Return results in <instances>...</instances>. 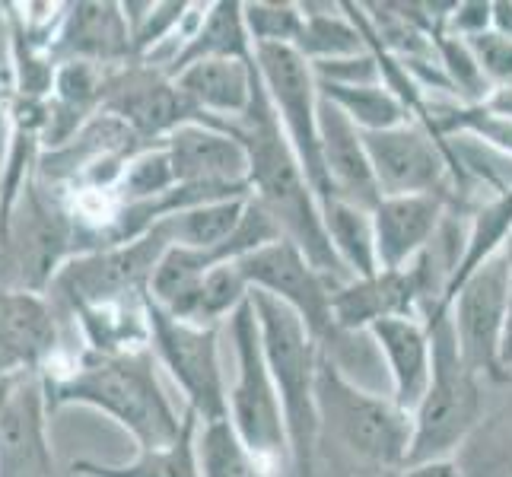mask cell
Returning a JSON list of instances; mask_svg holds the SVG:
<instances>
[{
  "label": "cell",
  "mask_w": 512,
  "mask_h": 477,
  "mask_svg": "<svg viewBox=\"0 0 512 477\" xmlns=\"http://www.w3.org/2000/svg\"><path fill=\"white\" fill-rule=\"evenodd\" d=\"M48 411L83 404L125 427L137 449L169 446L182 433L185 411L172 408L153 369V353H80L67 369L42 373Z\"/></svg>",
  "instance_id": "obj_2"
},
{
  "label": "cell",
  "mask_w": 512,
  "mask_h": 477,
  "mask_svg": "<svg viewBox=\"0 0 512 477\" xmlns=\"http://www.w3.org/2000/svg\"><path fill=\"white\" fill-rule=\"evenodd\" d=\"M322 207V229L331 245L334 258L341 261L350 280L373 277L376 268V239H373V217L369 210H360L344 201H319Z\"/></svg>",
  "instance_id": "obj_25"
},
{
  "label": "cell",
  "mask_w": 512,
  "mask_h": 477,
  "mask_svg": "<svg viewBox=\"0 0 512 477\" xmlns=\"http://www.w3.org/2000/svg\"><path fill=\"white\" fill-rule=\"evenodd\" d=\"M150 353H156L175 385L185 392V408L201 423L226 417V376L220 357V328L179 322L147 299Z\"/></svg>",
  "instance_id": "obj_9"
},
{
  "label": "cell",
  "mask_w": 512,
  "mask_h": 477,
  "mask_svg": "<svg viewBox=\"0 0 512 477\" xmlns=\"http://www.w3.org/2000/svg\"><path fill=\"white\" fill-rule=\"evenodd\" d=\"M376 268L401 271L433 242L443 201L439 194H408V198H382L373 210Z\"/></svg>",
  "instance_id": "obj_20"
},
{
  "label": "cell",
  "mask_w": 512,
  "mask_h": 477,
  "mask_svg": "<svg viewBox=\"0 0 512 477\" xmlns=\"http://www.w3.org/2000/svg\"><path fill=\"white\" fill-rule=\"evenodd\" d=\"M42 373L4 379L0 395V477H55Z\"/></svg>",
  "instance_id": "obj_14"
},
{
  "label": "cell",
  "mask_w": 512,
  "mask_h": 477,
  "mask_svg": "<svg viewBox=\"0 0 512 477\" xmlns=\"http://www.w3.org/2000/svg\"><path fill=\"white\" fill-rule=\"evenodd\" d=\"M204 58H252V42L242 23V4L236 0H220V4H207L198 29L188 35L179 55L163 70V77H175L185 64L204 61Z\"/></svg>",
  "instance_id": "obj_24"
},
{
  "label": "cell",
  "mask_w": 512,
  "mask_h": 477,
  "mask_svg": "<svg viewBox=\"0 0 512 477\" xmlns=\"http://www.w3.org/2000/svg\"><path fill=\"white\" fill-rule=\"evenodd\" d=\"M449 26L458 32L455 39H471V35H481L490 29V4H455L449 13Z\"/></svg>",
  "instance_id": "obj_36"
},
{
  "label": "cell",
  "mask_w": 512,
  "mask_h": 477,
  "mask_svg": "<svg viewBox=\"0 0 512 477\" xmlns=\"http://www.w3.org/2000/svg\"><path fill=\"white\" fill-rule=\"evenodd\" d=\"M233 347V382L226 385V420L258 462L274 471L290 465L287 427L277 388L261 353V334L252 303H245L220 328Z\"/></svg>",
  "instance_id": "obj_5"
},
{
  "label": "cell",
  "mask_w": 512,
  "mask_h": 477,
  "mask_svg": "<svg viewBox=\"0 0 512 477\" xmlns=\"http://www.w3.org/2000/svg\"><path fill=\"white\" fill-rule=\"evenodd\" d=\"M169 245L172 239L166 233V226L156 223L137 239L74 255L55 274L45 293H51L48 296L51 303H61L67 312L147 296V284L153 277L156 261L163 258Z\"/></svg>",
  "instance_id": "obj_7"
},
{
  "label": "cell",
  "mask_w": 512,
  "mask_h": 477,
  "mask_svg": "<svg viewBox=\"0 0 512 477\" xmlns=\"http://www.w3.org/2000/svg\"><path fill=\"white\" fill-rule=\"evenodd\" d=\"M169 188H175L169 156H166L163 144H153V147H140L128 159L115 194H118L121 207H134V204H147L153 198H160V194H166Z\"/></svg>",
  "instance_id": "obj_31"
},
{
  "label": "cell",
  "mask_w": 512,
  "mask_h": 477,
  "mask_svg": "<svg viewBox=\"0 0 512 477\" xmlns=\"http://www.w3.org/2000/svg\"><path fill=\"white\" fill-rule=\"evenodd\" d=\"M245 299H249V284L242 280L236 261H220L204 274V284L198 293V306H194L191 325L220 328L229 315H233Z\"/></svg>",
  "instance_id": "obj_32"
},
{
  "label": "cell",
  "mask_w": 512,
  "mask_h": 477,
  "mask_svg": "<svg viewBox=\"0 0 512 477\" xmlns=\"http://www.w3.org/2000/svg\"><path fill=\"white\" fill-rule=\"evenodd\" d=\"M198 471L201 477H271L226 417L198 423Z\"/></svg>",
  "instance_id": "obj_30"
},
{
  "label": "cell",
  "mask_w": 512,
  "mask_h": 477,
  "mask_svg": "<svg viewBox=\"0 0 512 477\" xmlns=\"http://www.w3.org/2000/svg\"><path fill=\"white\" fill-rule=\"evenodd\" d=\"M506 255H509V309H506V328L500 344V369H512V242L506 245Z\"/></svg>",
  "instance_id": "obj_37"
},
{
  "label": "cell",
  "mask_w": 512,
  "mask_h": 477,
  "mask_svg": "<svg viewBox=\"0 0 512 477\" xmlns=\"http://www.w3.org/2000/svg\"><path fill=\"white\" fill-rule=\"evenodd\" d=\"M242 23H245V32H249L252 48H258V45L293 48L299 29H303V7L299 4H271V0L242 4Z\"/></svg>",
  "instance_id": "obj_33"
},
{
  "label": "cell",
  "mask_w": 512,
  "mask_h": 477,
  "mask_svg": "<svg viewBox=\"0 0 512 477\" xmlns=\"http://www.w3.org/2000/svg\"><path fill=\"white\" fill-rule=\"evenodd\" d=\"M51 58L61 61H90L112 67L134 58L131 32L121 4H74L61 16V26L51 42Z\"/></svg>",
  "instance_id": "obj_21"
},
{
  "label": "cell",
  "mask_w": 512,
  "mask_h": 477,
  "mask_svg": "<svg viewBox=\"0 0 512 477\" xmlns=\"http://www.w3.org/2000/svg\"><path fill=\"white\" fill-rule=\"evenodd\" d=\"M404 477H465V474H462V468L452 465L446 458V462H427V465L404 468Z\"/></svg>",
  "instance_id": "obj_38"
},
{
  "label": "cell",
  "mask_w": 512,
  "mask_h": 477,
  "mask_svg": "<svg viewBox=\"0 0 512 477\" xmlns=\"http://www.w3.org/2000/svg\"><path fill=\"white\" fill-rule=\"evenodd\" d=\"M509 242H512V239H509Z\"/></svg>",
  "instance_id": "obj_40"
},
{
  "label": "cell",
  "mask_w": 512,
  "mask_h": 477,
  "mask_svg": "<svg viewBox=\"0 0 512 477\" xmlns=\"http://www.w3.org/2000/svg\"><path fill=\"white\" fill-rule=\"evenodd\" d=\"M509 239H512V191L497 194V198L474 214V223L468 229V242H465L462 255L455 258V268H452V277L443 290V303H439V309H449L455 290L462 287L487 258L503 252L509 245Z\"/></svg>",
  "instance_id": "obj_26"
},
{
  "label": "cell",
  "mask_w": 512,
  "mask_h": 477,
  "mask_svg": "<svg viewBox=\"0 0 512 477\" xmlns=\"http://www.w3.org/2000/svg\"><path fill=\"white\" fill-rule=\"evenodd\" d=\"M223 128L239 140L245 156H249V198L261 204L264 214L280 229V236L290 239L306 255V261L328 280L331 290L344 287L350 277L325 239L319 198H315L303 166H299L293 147L277 125L261 80L255 86L249 112L236 121H226Z\"/></svg>",
  "instance_id": "obj_1"
},
{
  "label": "cell",
  "mask_w": 512,
  "mask_h": 477,
  "mask_svg": "<svg viewBox=\"0 0 512 477\" xmlns=\"http://www.w3.org/2000/svg\"><path fill=\"white\" fill-rule=\"evenodd\" d=\"M423 299L430 303V312L439 306L427 249L401 271H379L373 277L347 280L344 287L331 290V328L369 331L385 318H417L414 312Z\"/></svg>",
  "instance_id": "obj_12"
},
{
  "label": "cell",
  "mask_w": 512,
  "mask_h": 477,
  "mask_svg": "<svg viewBox=\"0 0 512 477\" xmlns=\"http://www.w3.org/2000/svg\"><path fill=\"white\" fill-rule=\"evenodd\" d=\"M198 417L185 408L182 433L169 446L160 449H137L131 462L121 465H99V462H77V477H201L198 471Z\"/></svg>",
  "instance_id": "obj_23"
},
{
  "label": "cell",
  "mask_w": 512,
  "mask_h": 477,
  "mask_svg": "<svg viewBox=\"0 0 512 477\" xmlns=\"http://www.w3.org/2000/svg\"><path fill=\"white\" fill-rule=\"evenodd\" d=\"M172 83L201 118L226 125V121H236L249 112L258 70L252 58H204L185 64L172 77Z\"/></svg>",
  "instance_id": "obj_19"
},
{
  "label": "cell",
  "mask_w": 512,
  "mask_h": 477,
  "mask_svg": "<svg viewBox=\"0 0 512 477\" xmlns=\"http://www.w3.org/2000/svg\"><path fill=\"white\" fill-rule=\"evenodd\" d=\"M315 411H319V436L325 423H331V433L341 439L344 449L363 462L404 468L411 446V414H404L392 398L363 392L347 382L325 357H319V373H315Z\"/></svg>",
  "instance_id": "obj_6"
},
{
  "label": "cell",
  "mask_w": 512,
  "mask_h": 477,
  "mask_svg": "<svg viewBox=\"0 0 512 477\" xmlns=\"http://www.w3.org/2000/svg\"><path fill=\"white\" fill-rule=\"evenodd\" d=\"M160 144L169 156L175 185L249 191V156L223 128V121L220 125L191 121V125L175 128Z\"/></svg>",
  "instance_id": "obj_16"
},
{
  "label": "cell",
  "mask_w": 512,
  "mask_h": 477,
  "mask_svg": "<svg viewBox=\"0 0 512 477\" xmlns=\"http://www.w3.org/2000/svg\"><path fill=\"white\" fill-rule=\"evenodd\" d=\"M468 51L478 70L484 74L487 83H503V86H512V39L500 32H481V35H471L465 39Z\"/></svg>",
  "instance_id": "obj_35"
},
{
  "label": "cell",
  "mask_w": 512,
  "mask_h": 477,
  "mask_svg": "<svg viewBox=\"0 0 512 477\" xmlns=\"http://www.w3.org/2000/svg\"><path fill=\"white\" fill-rule=\"evenodd\" d=\"M245 201H249V194L207 201V204L182 210V214L166 217L163 226H166L172 245H188V249H220V245L236 233Z\"/></svg>",
  "instance_id": "obj_29"
},
{
  "label": "cell",
  "mask_w": 512,
  "mask_h": 477,
  "mask_svg": "<svg viewBox=\"0 0 512 477\" xmlns=\"http://www.w3.org/2000/svg\"><path fill=\"white\" fill-rule=\"evenodd\" d=\"M436 48H439V67H443V77L449 86H455V93H462L468 99H484L487 93V80L474 64L471 51L465 39H455V35H436Z\"/></svg>",
  "instance_id": "obj_34"
},
{
  "label": "cell",
  "mask_w": 512,
  "mask_h": 477,
  "mask_svg": "<svg viewBox=\"0 0 512 477\" xmlns=\"http://www.w3.org/2000/svg\"><path fill=\"white\" fill-rule=\"evenodd\" d=\"M427 331H430L433 369H430L427 392H423L417 411L411 414V446H408V458H404V468L446 462L465 443L481 417L478 376L458 357L449 309L430 312Z\"/></svg>",
  "instance_id": "obj_4"
},
{
  "label": "cell",
  "mask_w": 512,
  "mask_h": 477,
  "mask_svg": "<svg viewBox=\"0 0 512 477\" xmlns=\"http://www.w3.org/2000/svg\"><path fill=\"white\" fill-rule=\"evenodd\" d=\"M249 290L268 293L306 322L315 341H325L331 328V284L312 268L290 239H274L236 261Z\"/></svg>",
  "instance_id": "obj_11"
},
{
  "label": "cell",
  "mask_w": 512,
  "mask_h": 477,
  "mask_svg": "<svg viewBox=\"0 0 512 477\" xmlns=\"http://www.w3.org/2000/svg\"><path fill=\"white\" fill-rule=\"evenodd\" d=\"M58 350V312L45 293L0 284V379L42 373Z\"/></svg>",
  "instance_id": "obj_17"
},
{
  "label": "cell",
  "mask_w": 512,
  "mask_h": 477,
  "mask_svg": "<svg viewBox=\"0 0 512 477\" xmlns=\"http://www.w3.org/2000/svg\"><path fill=\"white\" fill-rule=\"evenodd\" d=\"M319 86V96L328 99L331 105L350 118V125L360 134H376L388 131L398 125H408L411 109L404 105L385 83L376 86H328V83H315Z\"/></svg>",
  "instance_id": "obj_28"
},
{
  "label": "cell",
  "mask_w": 512,
  "mask_h": 477,
  "mask_svg": "<svg viewBox=\"0 0 512 477\" xmlns=\"http://www.w3.org/2000/svg\"><path fill=\"white\" fill-rule=\"evenodd\" d=\"M319 153L328 182V198L353 204L360 210H373L382 201L373 169H369L363 134L350 125V118L338 105H331L322 96H319Z\"/></svg>",
  "instance_id": "obj_18"
},
{
  "label": "cell",
  "mask_w": 512,
  "mask_h": 477,
  "mask_svg": "<svg viewBox=\"0 0 512 477\" xmlns=\"http://www.w3.org/2000/svg\"><path fill=\"white\" fill-rule=\"evenodd\" d=\"M0 395H4V379H0Z\"/></svg>",
  "instance_id": "obj_39"
},
{
  "label": "cell",
  "mask_w": 512,
  "mask_h": 477,
  "mask_svg": "<svg viewBox=\"0 0 512 477\" xmlns=\"http://www.w3.org/2000/svg\"><path fill=\"white\" fill-rule=\"evenodd\" d=\"M252 61L280 131L303 166L315 198L325 201L328 182L319 153V86H315L312 67L284 45H258L252 48Z\"/></svg>",
  "instance_id": "obj_8"
},
{
  "label": "cell",
  "mask_w": 512,
  "mask_h": 477,
  "mask_svg": "<svg viewBox=\"0 0 512 477\" xmlns=\"http://www.w3.org/2000/svg\"><path fill=\"white\" fill-rule=\"evenodd\" d=\"M509 309V255L506 249L487 258L449 303V322L462 363L474 376L500 379V344Z\"/></svg>",
  "instance_id": "obj_10"
},
{
  "label": "cell",
  "mask_w": 512,
  "mask_h": 477,
  "mask_svg": "<svg viewBox=\"0 0 512 477\" xmlns=\"http://www.w3.org/2000/svg\"><path fill=\"white\" fill-rule=\"evenodd\" d=\"M255 322L261 334V353L268 363L284 411L290 468L306 477L319 452V411H315V373H319V341L293 309L274 296L249 290Z\"/></svg>",
  "instance_id": "obj_3"
},
{
  "label": "cell",
  "mask_w": 512,
  "mask_h": 477,
  "mask_svg": "<svg viewBox=\"0 0 512 477\" xmlns=\"http://www.w3.org/2000/svg\"><path fill=\"white\" fill-rule=\"evenodd\" d=\"M369 338L376 341L388 385H392V401L404 414H414L417 404L430 385L433 350L430 331L417 318H385L369 328Z\"/></svg>",
  "instance_id": "obj_22"
},
{
  "label": "cell",
  "mask_w": 512,
  "mask_h": 477,
  "mask_svg": "<svg viewBox=\"0 0 512 477\" xmlns=\"http://www.w3.org/2000/svg\"><path fill=\"white\" fill-rule=\"evenodd\" d=\"M299 7H303V29L296 35L293 51L306 64L341 61V58H353L366 51V39L360 26L353 23V16L334 13L338 7H322V13H315L306 4H299Z\"/></svg>",
  "instance_id": "obj_27"
},
{
  "label": "cell",
  "mask_w": 512,
  "mask_h": 477,
  "mask_svg": "<svg viewBox=\"0 0 512 477\" xmlns=\"http://www.w3.org/2000/svg\"><path fill=\"white\" fill-rule=\"evenodd\" d=\"M363 147L382 198L439 194L449 159L443 153V144L427 128L408 121V125L388 131L363 134Z\"/></svg>",
  "instance_id": "obj_15"
},
{
  "label": "cell",
  "mask_w": 512,
  "mask_h": 477,
  "mask_svg": "<svg viewBox=\"0 0 512 477\" xmlns=\"http://www.w3.org/2000/svg\"><path fill=\"white\" fill-rule=\"evenodd\" d=\"M99 112L118 118L144 147L160 144L175 128L191 125V121L220 125V121H207L194 112L185 96L175 90V83L160 74V67L112 70Z\"/></svg>",
  "instance_id": "obj_13"
}]
</instances>
